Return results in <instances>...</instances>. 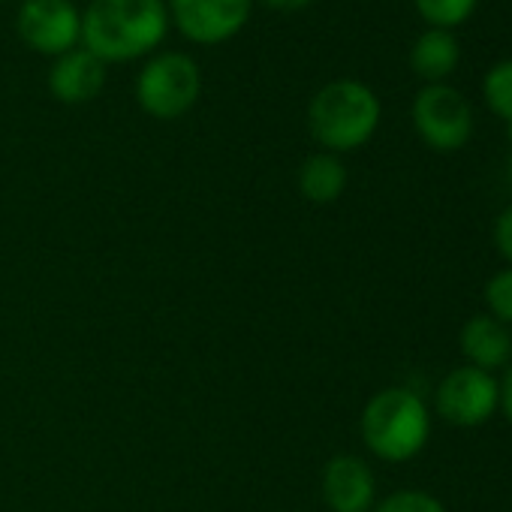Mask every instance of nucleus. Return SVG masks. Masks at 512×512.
I'll use <instances>...</instances> for the list:
<instances>
[{"label":"nucleus","mask_w":512,"mask_h":512,"mask_svg":"<svg viewBox=\"0 0 512 512\" xmlns=\"http://www.w3.org/2000/svg\"><path fill=\"white\" fill-rule=\"evenodd\" d=\"M371 512H446V506H443L437 497L425 494V491L407 488V491L389 494V497H386L383 503H377V509H371Z\"/></svg>","instance_id":"obj_17"},{"label":"nucleus","mask_w":512,"mask_h":512,"mask_svg":"<svg viewBox=\"0 0 512 512\" xmlns=\"http://www.w3.org/2000/svg\"><path fill=\"white\" fill-rule=\"evenodd\" d=\"M509 133H512V127H509ZM509 172H512V157H509Z\"/></svg>","instance_id":"obj_21"},{"label":"nucleus","mask_w":512,"mask_h":512,"mask_svg":"<svg viewBox=\"0 0 512 512\" xmlns=\"http://www.w3.org/2000/svg\"><path fill=\"white\" fill-rule=\"evenodd\" d=\"M458 61H461V46L455 34L440 28H428L425 34H419L410 49V70L425 85L446 82L458 70Z\"/></svg>","instance_id":"obj_12"},{"label":"nucleus","mask_w":512,"mask_h":512,"mask_svg":"<svg viewBox=\"0 0 512 512\" xmlns=\"http://www.w3.org/2000/svg\"><path fill=\"white\" fill-rule=\"evenodd\" d=\"M485 305L494 320H500L503 326H512V269H503L488 278Z\"/></svg>","instance_id":"obj_16"},{"label":"nucleus","mask_w":512,"mask_h":512,"mask_svg":"<svg viewBox=\"0 0 512 512\" xmlns=\"http://www.w3.org/2000/svg\"><path fill=\"white\" fill-rule=\"evenodd\" d=\"M461 356L479 371H506L512 365V332L491 314H476L461 326Z\"/></svg>","instance_id":"obj_11"},{"label":"nucleus","mask_w":512,"mask_h":512,"mask_svg":"<svg viewBox=\"0 0 512 512\" xmlns=\"http://www.w3.org/2000/svg\"><path fill=\"white\" fill-rule=\"evenodd\" d=\"M431 434V413L413 389H383L362 410V440L383 461L416 458Z\"/></svg>","instance_id":"obj_3"},{"label":"nucleus","mask_w":512,"mask_h":512,"mask_svg":"<svg viewBox=\"0 0 512 512\" xmlns=\"http://www.w3.org/2000/svg\"><path fill=\"white\" fill-rule=\"evenodd\" d=\"M106 88V64L91 55L85 46L55 58L52 70H49V91L67 103V106H79V103H91L94 97H100V91Z\"/></svg>","instance_id":"obj_10"},{"label":"nucleus","mask_w":512,"mask_h":512,"mask_svg":"<svg viewBox=\"0 0 512 512\" xmlns=\"http://www.w3.org/2000/svg\"><path fill=\"white\" fill-rule=\"evenodd\" d=\"M413 7L431 28L455 31L476 13L479 0H413Z\"/></svg>","instance_id":"obj_15"},{"label":"nucleus","mask_w":512,"mask_h":512,"mask_svg":"<svg viewBox=\"0 0 512 512\" xmlns=\"http://www.w3.org/2000/svg\"><path fill=\"white\" fill-rule=\"evenodd\" d=\"M0 4H4V0H0Z\"/></svg>","instance_id":"obj_22"},{"label":"nucleus","mask_w":512,"mask_h":512,"mask_svg":"<svg viewBox=\"0 0 512 512\" xmlns=\"http://www.w3.org/2000/svg\"><path fill=\"white\" fill-rule=\"evenodd\" d=\"M485 106L512 127V58L497 61L482 79Z\"/></svg>","instance_id":"obj_14"},{"label":"nucleus","mask_w":512,"mask_h":512,"mask_svg":"<svg viewBox=\"0 0 512 512\" xmlns=\"http://www.w3.org/2000/svg\"><path fill=\"white\" fill-rule=\"evenodd\" d=\"M166 31V0H91V7L82 13V46L103 64L151 55Z\"/></svg>","instance_id":"obj_1"},{"label":"nucleus","mask_w":512,"mask_h":512,"mask_svg":"<svg viewBox=\"0 0 512 512\" xmlns=\"http://www.w3.org/2000/svg\"><path fill=\"white\" fill-rule=\"evenodd\" d=\"M202 94V73L184 52H163L151 58L136 79V100L142 112L160 121L187 115Z\"/></svg>","instance_id":"obj_4"},{"label":"nucleus","mask_w":512,"mask_h":512,"mask_svg":"<svg viewBox=\"0 0 512 512\" xmlns=\"http://www.w3.org/2000/svg\"><path fill=\"white\" fill-rule=\"evenodd\" d=\"M166 10L181 37L196 46H220L247 25L253 0H166Z\"/></svg>","instance_id":"obj_8"},{"label":"nucleus","mask_w":512,"mask_h":512,"mask_svg":"<svg viewBox=\"0 0 512 512\" xmlns=\"http://www.w3.org/2000/svg\"><path fill=\"white\" fill-rule=\"evenodd\" d=\"M299 190L314 205H332L347 190V166L338 154H311L299 169Z\"/></svg>","instance_id":"obj_13"},{"label":"nucleus","mask_w":512,"mask_h":512,"mask_svg":"<svg viewBox=\"0 0 512 512\" xmlns=\"http://www.w3.org/2000/svg\"><path fill=\"white\" fill-rule=\"evenodd\" d=\"M494 247L503 260L512 266V205L500 211V217L494 220Z\"/></svg>","instance_id":"obj_18"},{"label":"nucleus","mask_w":512,"mask_h":512,"mask_svg":"<svg viewBox=\"0 0 512 512\" xmlns=\"http://www.w3.org/2000/svg\"><path fill=\"white\" fill-rule=\"evenodd\" d=\"M377 482L359 455H335L323 470V500L332 512H371Z\"/></svg>","instance_id":"obj_9"},{"label":"nucleus","mask_w":512,"mask_h":512,"mask_svg":"<svg viewBox=\"0 0 512 512\" xmlns=\"http://www.w3.org/2000/svg\"><path fill=\"white\" fill-rule=\"evenodd\" d=\"M16 31L28 49L61 58L82 43V13L73 0H25L16 16Z\"/></svg>","instance_id":"obj_7"},{"label":"nucleus","mask_w":512,"mask_h":512,"mask_svg":"<svg viewBox=\"0 0 512 512\" xmlns=\"http://www.w3.org/2000/svg\"><path fill=\"white\" fill-rule=\"evenodd\" d=\"M380 97L359 79H335L323 85L308 106L311 136L329 154H347L371 142L380 127Z\"/></svg>","instance_id":"obj_2"},{"label":"nucleus","mask_w":512,"mask_h":512,"mask_svg":"<svg viewBox=\"0 0 512 512\" xmlns=\"http://www.w3.org/2000/svg\"><path fill=\"white\" fill-rule=\"evenodd\" d=\"M413 127L434 151H458L473 136V109L458 88L446 82L425 85L413 100Z\"/></svg>","instance_id":"obj_5"},{"label":"nucleus","mask_w":512,"mask_h":512,"mask_svg":"<svg viewBox=\"0 0 512 512\" xmlns=\"http://www.w3.org/2000/svg\"><path fill=\"white\" fill-rule=\"evenodd\" d=\"M500 407V383L494 374L479 371L473 365H461L449 371L437 392H434V410L440 419L458 428H476L485 425Z\"/></svg>","instance_id":"obj_6"},{"label":"nucleus","mask_w":512,"mask_h":512,"mask_svg":"<svg viewBox=\"0 0 512 512\" xmlns=\"http://www.w3.org/2000/svg\"><path fill=\"white\" fill-rule=\"evenodd\" d=\"M260 4H266V7H272L278 13H299V10L311 7L314 0H260Z\"/></svg>","instance_id":"obj_20"},{"label":"nucleus","mask_w":512,"mask_h":512,"mask_svg":"<svg viewBox=\"0 0 512 512\" xmlns=\"http://www.w3.org/2000/svg\"><path fill=\"white\" fill-rule=\"evenodd\" d=\"M500 410H503L506 422L512 425V365L506 368V374L500 380Z\"/></svg>","instance_id":"obj_19"}]
</instances>
